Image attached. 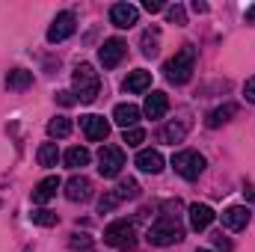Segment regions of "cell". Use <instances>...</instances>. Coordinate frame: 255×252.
<instances>
[{
  "label": "cell",
  "instance_id": "6da1fadb",
  "mask_svg": "<svg viewBox=\"0 0 255 252\" xmlns=\"http://www.w3.org/2000/svg\"><path fill=\"white\" fill-rule=\"evenodd\" d=\"M71 83H74V98L80 104H92L98 98V92H101V77H98V71L89 63H80L74 68Z\"/></svg>",
  "mask_w": 255,
  "mask_h": 252
},
{
  "label": "cell",
  "instance_id": "7a4b0ae2",
  "mask_svg": "<svg viewBox=\"0 0 255 252\" xmlns=\"http://www.w3.org/2000/svg\"><path fill=\"white\" fill-rule=\"evenodd\" d=\"M193 71H196V48H193V45H181V51L163 65L166 80L175 83V86H184L193 77Z\"/></svg>",
  "mask_w": 255,
  "mask_h": 252
},
{
  "label": "cell",
  "instance_id": "3957f363",
  "mask_svg": "<svg viewBox=\"0 0 255 252\" xmlns=\"http://www.w3.org/2000/svg\"><path fill=\"white\" fill-rule=\"evenodd\" d=\"M184 241V226L178 217H160L154 226H148V244L151 247H172Z\"/></svg>",
  "mask_w": 255,
  "mask_h": 252
},
{
  "label": "cell",
  "instance_id": "277c9868",
  "mask_svg": "<svg viewBox=\"0 0 255 252\" xmlns=\"http://www.w3.org/2000/svg\"><path fill=\"white\" fill-rule=\"evenodd\" d=\"M104 244L113 247V250L130 252L136 247V232H133V226H130L128 220H116V223H110V226L104 229Z\"/></svg>",
  "mask_w": 255,
  "mask_h": 252
},
{
  "label": "cell",
  "instance_id": "5b68a950",
  "mask_svg": "<svg viewBox=\"0 0 255 252\" xmlns=\"http://www.w3.org/2000/svg\"><path fill=\"white\" fill-rule=\"evenodd\" d=\"M172 166H175V172H178L181 178L196 181V178L205 172V157H202L199 151H193V148H184V151H175V154H172Z\"/></svg>",
  "mask_w": 255,
  "mask_h": 252
},
{
  "label": "cell",
  "instance_id": "8992f818",
  "mask_svg": "<svg viewBox=\"0 0 255 252\" xmlns=\"http://www.w3.org/2000/svg\"><path fill=\"white\" fill-rule=\"evenodd\" d=\"M125 166V151L119 145H101L98 151V172L104 178H116Z\"/></svg>",
  "mask_w": 255,
  "mask_h": 252
},
{
  "label": "cell",
  "instance_id": "52a82bcc",
  "mask_svg": "<svg viewBox=\"0 0 255 252\" xmlns=\"http://www.w3.org/2000/svg\"><path fill=\"white\" fill-rule=\"evenodd\" d=\"M74 27H77V18H74V12H60V15L51 21V27H48V42H51V45L65 42V39L74 33Z\"/></svg>",
  "mask_w": 255,
  "mask_h": 252
},
{
  "label": "cell",
  "instance_id": "ba28073f",
  "mask_svg": "<svg viewBox=\"0 0 255 252\" xmlns=\"http://www.w3.org/2000/svg\"><path fill=\"white\" fill-rule=\"evenodd\" d=\"M125 54H128V45L122 39H107L101 45V51H98V60H101L104 68H116V65L125 60Z\"/></svg>",
  "mask_w": 255,
  "mask_h": 252
},
{
  "label": "cell",
  "instance_id": "9c48e42d",
  "mask_svg": "<svg viewBox=\"0 0 255 252\" xmlns=\"http://www.w3.org/2000/svg\"><path fill=\"white\" fill-rule=\"evenodd\" d=\"M80 127H83V133H86L89 142H101V139H107V133H110V122H107L104 116H95V113L80 116Z\"/></svg>",
  "mask_w": 255,
  "mask_h": 252
},
{
  "label": "cell",
  "instance_id": "30bf717a",
  "mask_svg": "<svg viewBox=\"0 0 255 252\" xmlns=\"http://www.w3.org/2000/svg\"><path fill=\"white\" fill-rule=\"evenodd\" d=\"M220 220H223V226H226L229 232H241V229H247V226H250L253 211H250V208H244V205H232V208H226V211L220 214Z\"/></svg>",
  "mask_w": 255,
  "mask_h": 252
},
{
  "label": "cell",
  "instance_id": "8fae6325",
  "mask_svg": "<svg viewBox=\"0 0 255 252\" xmlns=\"http://www.w3.org/2000/svg\"><path fill=\"white\" fill-rule=\"evenodd\" d=\"M65 199L68 202H89L92 199V181L86 175H71L65 181Z\"/></svg>",
  "mask_w": 255,
  "mask_h": 252
},
{
  "label": "cell",
  "instance_id": "7c38bea8",
  "mask_svg": "<svg viewBox=\"0 0 255 252\" xmlns=\"http://www.w3.org/2000/svg\"><path fill=\"white\" fill-rule=\"evenodd\" d=\"M136 21H139V9H136V6H130V3H116V6L110 9V24H113V27H119V30L133 27Z\"/></svg>",
  "mask_w": 255,
  "mask_h": 252
},
{
  "label": "cell",
  "instance_id": "4fadbf2b",
  "mask_svg": "<svg viewBox=\"0 0 255 252\" xmlns=\"http://www.w3.org/2000/svg\"><path fill=\"white\" fill-rule=\"evenodd\" d=\"M63 187V181H60V175H48V178H42L36 190H33V202L36 205H45V202H51L54 196H57V190Z\"/></svg>",
  "mask_w": 255,
  "mask_h": 252
},
{
  "label": "cell",
  "instance_id": "5bb4252c",
  "mask_svg": "<svg viewBox=\"0 0 255 252\" xmlns=\"http://www.w3.org/2000/svg\"><path fill=\"white\" fill-rule=\"evenodd\" d=\"M166 110H169V95H166V92H151V95L145 98L142 113H145L148 119H163Z\"/></svg>",
  "mask_w": 255,
  "mask_h": 252
},
{
  "label": "cell",
  "instance_id": "9a60e30c",
  "mask_svg": "<svg viewBox=\"0 0 255 252\" xmlns=\"http://www.w3.org/2000/svg\"><path fill=\"white\" fill-rule=\"evenodd\" d=\"M136 166H139L142 172H148V175H157V172L163 169V154H160L157 148H142V151L136 154Z\"/></svg>",
  "mask_w": 255,
  "mask_h": 252
},
{
  "label": "cell",
  "instance_id": "2e32d148",
  "mask_svg": "<svg viewBox=\"0 0 255 252\" xmlns=\"http://www.w3.org/2000/svg\"><path fill=\"white\" fill-rule=\"evenodd\" d=\"M214 217H217V214H214L211 205H199V202L190 205V229L193 232H205V229L214 223Z\"/></svg>",
  "mask_w": 255,
  "mask_h": 252
},
{
  "label": "cell",
  "instance_id": "e0dca14e",
  "mask_svg": "<svg viewBox=\"0 0 255 252\" xmlns=\"http://www.w3.org/2000/svg\"><path fill=\"white\" fill-rule=\"evenodd\" d=\"M139 116H142V110H139L136 104H116V110H113V122L122 125L125 130L128 127H136Z\"/></svg>",
  "mask_w": 255,
  "mask_h": 252
},
{
  "label": "cell",
  "instance_id": "ac0fdd59",
  "mask_svg": "<svg viewBox=\"0 0 255 252\" xmlns=\"http://www.w3.org/2000/svg\"><path fill=\"white\" fill-rule=\"evenodd\" d=\"M148 86H151V71L145 68H136L125 77V92H145Z\"/></svg>",
  "mask_w": 255,
  "mask_h": 252
},
{
  "label": "cell",
  "instance_id": "d6986e66",
  "mask_svg": "<svg viewBox=\"0 0 255 252\" xmlns=\"http://www.w3.org/2000/svg\"><path fill=\"white\" fill-rule=\"evenodd\" d=\"M235 113H238V107H235V104H223V107H217V110H211V113L205 116V125H208V127H220V125H226Z\"/></svg>",
  "mask_w": 255,
  "mask_h": 252
},
{
  "label": "cell",
  "instance_id": "ffe728a7",
  "mask_svg": "<svg viewBox=\"0 0 255 252\" xmlns=\"http://www.w3.org/2000/svg\"><path fill=\"white\" fill-rule=\"evenodd\" d=\"M139 45H142V57H157V51H160V30L157 27H148L142 33Z\"/></svg>",
  "mask_w": 255,
  "mask_h": 252
},
{
  "label": "cell",
  "instance_id": "44dd1931",
  "mask_svg": "<svg viewBox=\"0 0 255 252\" xmlns=\"http://www.w3.org/2000/svg\"><path fill=\"white\" fill-rule=\"evenodd\" d=\"M30 83H33V71H27V68H12V71L6 74V86L15 89V92L27 89Z\"/></svg>",
  "mask_w": 255,
  "mask_h": 252
},
{
  "label": "cell",
  "instance_id": "7402d4cb",
  "mask_svg": "<svg viewBox=\"0 0 255 252\" xmlns=\"http://www.w3.org/2000/svg\"><path fill=\"white\" fill-rule=\"evenodd\" d=\"M57 160H60L57 142H42V145H39V166L51 169V166H57Z\"/></svg>",
  "mask_w": 255,
  "mask_h": 252
},
{
  "label": "cell",
  "instance_id": "603a6c76",
  "mask_svg": "<svg viewBox=\"0 0 255 252\" xmlns=\"http://www.w3.org/2000/svg\"><path fill=\"white\" fill-rule=\"evenodd\" d=\"M65 163H68L71 169H83V166L89 163V151H86L83 145H71V148L65 151Z\"/></svg>",
  "mask_w": 255,
  "mask_h": 252
},
{
  "label": "cell",
  "instance_id": "cb8c5ba5",
  "mask_svg": "<svg viewBox=\"0 0 255 252\" xmlns=\"http://www.w3.org/2000/svg\"><path fill=\"white\" fill-rule=\"evenodd\" d=\"M68 250L71 252H92L95 250V241L86 232H74V235H68Z\"/></svg>",
  "mask_w": 255,
  "mask_h": 252
},
{
  "label": "cell",
  "instance_id": "d4e9b609",
  "mask_svg": "<svg viewBox=\"0 0 255 252\" xmlns=\"http://www.w3.org/2000/svg\"><path fill=\"white\" fill-rule=\"evenodd\" d=\"M184 133H187V125H184V122H178V125H175V122H169V125L160 130V139L175 145V142H181V139H184Z\"/></svg>",
  "mask_w": 255,
  "mask_h": 252
},
{
  "label": "cell",
  "instance_id": "484cf974",
  "mask_svg": "<svg viewBox=\"0 0 255 252\" xmlns=\"http://www.w3.org/2000/svg\"><path fill=\"white\" fill-rule=\"evenodd\" d=\"M30 220H33L36 226H42V229H51V226L60 223V217H57L54 211H48V208H36V211L30 214Z\"/></svg>",
  "mask_w": 255,
  "mask_h": 252
},
{
  "label": "cell",
  "instance_id": "4316f807",
  "mask_svg": "<svg viewBox=\"0 0 255 252\" xmlns=\"http://www.w3.org/2000/svg\"><path fill=\"white\" fill-rule=\"evenodd\" d=\"M113 193L119 196V202H125V199H136V196H139V184H136L133 178H122Z\"/></svg>",
  "mask_w": 255,
  "mask_h": 252
},
{
  "label": "cell",
  "instance_id": "83f0119b",
  "mask_svg": "<svg viewBox=\"0 0 255 252\" xmlns=\"http://www.w3.org/2000/svg\"><path fill=\"white\" fill-rule=\"evenodd\" d=\"M48 133H51V136H57V139L68 136V133H71V119H65V116L51 119V122H48Z\"/></svg>",
  "mask_w": 255,
  "mask_h": 252
},
{
  "label": "cell",
  "instance_id": "f1b7e54d",
  "mask_svg": "<svg viewBox=\"0 0 255 252\" xmlns=\"http://www.w3.org/2000/svg\"><path fill=\"white\" fill-rule=\"evenodd\" d=\"M166 21L175 24V27H184V24H187V12H184V6H181V3L166 6Z\"/></svg>",
  "mask_w": 255,
  "mask_h": 252
},
{
  "label": "cell",
  "instance_id": "f546056e",
  "mask_svg": "<svg viewBox=\"0 0 255 252\" xmlns=\"http://www.w3.org/2000/svg\"><path fill=\"white\" fill-rule=\"evenodd\" d=\"M116 205H119V196H116L113 190H107V193H104V196L98 199V211H101V214H110V211H113Z\"/></svg>",
  "mask_w": 255,
  "mask_h": 252
},
{
  "label": "cell",
  "instance_id": "4dcf8cb0",
  "mask_svg": "<svg viewBox=\"0 0 255 252\" xmlns=\"http://www.w3.org/2000/svg\"><path fill=\"white\" fill-rule=\"evenodd\" d=\"M122 139H125L128 145H139V142H145V130L142 127H128Z\"/></svg>",
  "mask_w": 255,
  "mask_h": 252
},
{
  "label": "cell",
  "instance_id": "1f68e13d",
  "mask_svg": "<svg viewBox=\"0 0 255 252\" xmlns=\"http://www.w3.org/2000/svg\"><path fill=\"white\" fill-rule=\"evenodd\" d=\"M214 247H217L220 252H232V241L223 238V232H220V235H214Z\"/></svg>",
  "mask_w": 255,
  "mask_h": 252
},
{
  "label": "cell",
  "instance_id": "d6a6232c",
  "mask_svg": "<svg viewBox=\"0 0 255 252\" xmlns=\"http://www.w3.org/2000/svg\"><path fill=\"white\" fill-rule=\"evenodd\" d=\"M57 101L63 104V107H71V104H77V98H74V92H57Z\"/></svg>",
  "mask_w": 255,
  "mask_h": 252
},
{
  "label": "cell",
  "instance_id": "836d02e7",
  "mask_svg": "<svg viewBox=\"0 0 255 252\" xmlns=\"http://www.w3.org/2000/svg\"><path fill=\"white\" fill-rule=\"evenodd\" d=\"M142 9L154 15V12H160V9H166V3H160V0H145V3H142Z\"/></svg>",
  "mask_w": 255,
  "mask_h": 252
},
{
  "label": "cell",
  "instance_id": "e575fe53",
  "mask_svg": "<svg viewBox=\"0 0 255 252\" xmlns=\"http://www.w3.org/2000/svg\"><path fill=\"white\" fill-rule=\"evenodd\" d=\"M244 95H247V101H253V104H255V77H250V80H247Z\"/></svg>",
  "mask_w": 255,
  "mask_h": 252
},
{
  "label": "cell",
  "instance_id": "d590c367",
  "mask_svg": "<svg viewBox=\"0 0 255 252\" xmlns=\"http://www.w3.org/2000/svg\"><path fill=\"white\" fill-rule=\"evenodd\" d=\"M244 18H247V24H255V3L247 9V15H244Z\"/></svg>",
  "mask_w": 255,
  "mask_h": 252
},
{
  "label": "cell",
  "instance_id": "8d00e7d4",
  "mask_svg": "<svg viewBox=\"0 0 255 252\" xmlns=\"http://www.w3.org/2000/svg\"><path fill=\"white\" fill-rule=\"evenodd\" d=\"M193 12H208V3H199V0H196V3H193Z\"/></svg>",
  "mask_w": 255,
  "mask_h": 252
},
{
  "label": "cell",
  "instance_id": "74e56055",
  "mask_svg": "<svg viewBox=\"0 0 255 252\" xmlns=\"http://www.w3.org/2000/svg\"><path fill=\"white\" fill-rule=\"evenodd\" d=\"M196 252H211V250H196Z\"/></svg>",
  "mask_w": 255,
  "mask_h": 252
}]
</instances>
